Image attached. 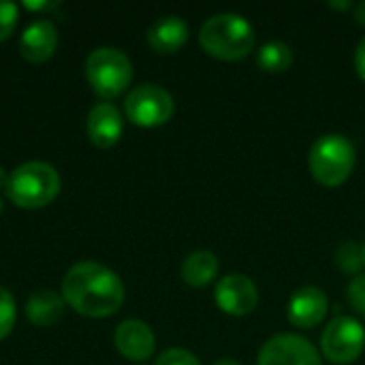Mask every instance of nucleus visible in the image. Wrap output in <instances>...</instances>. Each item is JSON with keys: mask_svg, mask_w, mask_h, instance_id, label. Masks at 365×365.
<instances>
[{"mask_svg": "<svg viewBox=\"0 0 365 365\" xmlns=\"http://www.w3.org/2000/svg\"><path fill=\"white\" fill-rule=\"evenodd\" d=\"M124 297L126 291L120 276L101 263H75L62 278L64 304L88 319L115 314L122 308Z\"/></svg>", "mask_w": 365, "mask_h": 365, "instance_id": "obj_1", "label": "nucleus"}, {"mask_svg": "<svg viewBox=\"0 0 365 365\" xmlns=\"http://www.w3.org/2000/svg\"><path fill=\"white\" fill-rule=\"evenodd\" d=\"M199 43L212 58L225 62L244 60L257 43L252 24L240 13L212 15L199 30Z\"/></svg>", "mask_w": 365, "mask_h": 365, "instance_id": "obj_2", "label": "nucleus"}, {"mask_svg": "<svg viewBox=\"0 0 365 365\" xmlns=\"http://www.w3.org/2000/svg\"><path fill=\"white\" fill-rule=\"evenodd\" d=\"M357 163L355 145L349 137L340 133H329L319 137L308 154V167L310 175L325 188H338L342 186Z\"/></svg>", "mask_w": 365, "mask_h": 365, "instance_id": "obj_3", "label": "nucleus"}, {"mask_svg": "<svg viewBox=\"0 0 365 365\" xmlns=\"http://www.w3.org/2000/svg\"><path fill=\"white\" fill-rule=\"evenodd\" d=\"M60 192V175L47 163H24L19 165L6 186V197L21 210H41L49 205Z\"/></svg>", "mask_w": 365, "mask_h": 365, "instance_id": "obj_4", "label": "nucleus"}, {"mask_svg": "<svg viewBox=\"0 0 365 365\" xmlns=\"http://www.w3.org/2000/svg\"><path fill=\"white\" fill-rule=\"evenodd\" d=\"M86 77L101 98L120 96L133 81V64L128 56L115 47H98L86 60Z\"/></svg>", "mask_w": 365, "mask_h": 365, "instance_id": "obj_5", "label": "nucleus"}, {"mask_svg": "<svg viewBox=\"0 0 365 365\" xmlns=\"http://www.w3.org/2000/svg\"><path fill=\"white\" fill-rule=\"evenodd\" d=\"M175 111V103L169 90L156 83L137 86L126 94L124 113L126 118L141 128H156L171 120Z\"/></svg>", "mask_w": 365, "mask_h": 365, "instance_id": "obj_6", "label": "nucleus"}, {"mask_svg": "<svg viewBox=\"0 0 365 365\" xmlns=\"http://www.w3.org/2000/svg\"><path fill=\"white\" fill-rule=\"evenodd\" d=\"M325 359L336 365L357 361L365 351V327L355 317H336L321 336Z\"/></svg>", "mask_w": 365, "mask_h": 365, "instance_id": "obj_7", "label": "nucleus"}, {"mask_svg": "<svg viewBox=\"0 0 365 365\" xmlns=\"http://www.w3.org/2000/svg\"><path fill=\"white\" fill-rule=\"evenodd\" d=\"M257 365H323L314 344L297 334H278L269 338L257 357Z\"/></svg>", "mask_w": 365, "mask_h": 365, "instance_id": "obj_8", "label": "nucleus"}, {"mask_svg": "<svg viewBox=\"0 0 365 365\" xmlns=\"http://www.w3.org/2000/svg\"><path fill=\"white\" fill-rule=\"evenodd\" d=\"M214 302L229 317H246L259 306V291L248 276L227 274L214 289Z\"/></svg>", "mask_w": 365, "mask_h": 365, "instance_id": "obj_9", "label": "nucleus"}, {"mask_svg": "<svg viewBox=\"0 0 365 365\" xmlns=\"http://www.w3.org/2000/svg\"><path fill=\"white\" fill-rule=\"evenodd\" d=\"M327 312H329V299L319 287L297 289L287 306V317L291 325L299 329H314L325 321Z\"/></svg>", "mask_w": 365, "mask_h": 365, "instance_id": "obj_10", "label": "nucleus"}, {"mask_svg": "<svg viewBox=\"0 0 365 365\" xmlns=\"http://www.w3.org/2000/svg\"><path fill=\"white\" fill-rule=\"evenodd\" d=\"M113 342L118 353L135 364H143L145 359H150L154 355L156 349V338L154 331L137 319H126L118 325L115 334H113Z\"/></svg>", "mask_w": 365, "mask_h": 365, "instance_id": "obj_11", "label": "nucleus"}, {"mask_svg": "<svg viewBox=\"0 0 365 365\" xmlns=\"http://www.w3.org/2000/svg\"><path fill=\"white\" fill-rule=\"evenodd\" d=\"M86 130H88L90 141L96 148H101V150L113 148L120 141L122 130H124V120H122L120 109L111 103L94 105L88 113Z\"/></svg>", "mask_w": 365, "mask_h": 365, "instance_id": "obj_12", "label": "nucleus"}, {"mask_svg": "<svg viewBox=\"0 0 365 365\" xmlns=\"http://www.w3.org/2000/svg\"><path fill=\"white\" fill-rule=\"evenodd\" d=\"M56 47H58V30L49 19L32 21L19 36V53L32 64L47 62L56 53Z\"/></svg>", "mask_w": 365, "mask_h": 365, "instance_id": "obj_13", "label": "nucleus"}, {"mask_svg": "<svg viewBox=\"0 0 365 365\" xmlns=\"http://www.w3.org/2000/svg\"><path fill=\"white\" fill-rule=\"evenodd\" d=\"M190 36V28L188 24L178 17V15H167L156 19L150 30H148V45L156 51V53H175L180 51L186 41Z\"/></svg>", "mask_w": 365, "mask_h": 365, "instance_id": "obj_14", "label": "nucleus"}, {"mask_svg": "<svg viewBox=\"0 0 365 365\" xmlns=\"http://www.w3.org/2000/svg\"><path fill=\"white\" fill-rule=\"evenodd\" d=\"M64 317V299L47 289H38L26 302V319L36 327H53Z\"/></svg>", "mask_w": 365, "mask_h": 365, "instance_id": "obj_15", "label": "nucleus"}, {"mask_svg": "<svg viewBox=\"0 0 365 365\" xmlns=\"http://www.w3.org/2000/svg\"><path fill=\"white\" fill-rule=\"evenodd\" d=\"M218 257L210 250H195L182 263V280L192 289H205L218 276Z\"/></svg>", "mask_w": 365, "mask_h": 365, "instance_id": "obj_16", "label": "nucleus"}, {"mask_svg": "<svg viewBox=\"0 0 365 365\" xmlns=\"http://www.w3.org/2000/svg\"><path fill=\"white\" fill-rule=\"evenodd\" d=\"M293 49L284 41H267L257 51V64L267 73H287L293 66Z\"/></svg>", "mask_w": 365, "mask_h": 365, "instance_id": "obj_17", "label": "nucleus"}, {"mask_svg": "<svg viewBox=\"0 0 365 365\" xmlns=\"http://www.w3.org/2000/svg\"><path fill=\"white\" fill-rule=\"evenodd\" d=\"M336 263L344 274L357 276L364 269V257H361V246L355 242H344L338 252H336Z\"/></svg>", "mask_w": 365, "mask_h": 365, "instance_id": "obj_18", "label": "nucleus"}, {"mask_svg": "<svg viewBox=\"0 0 365 365\" xmlns=\"http://www.w3.org/2000/svg\"><path fill=\"white\" fill-rule=\"evenodd\" d=\"M15 317H17L15 299H13V295L4 287H0V342L4 338H9V334L13 331Z\"/></svg>", "mask_w": 365, "mask_h": 365, "instance_id": "obj_19", "label": "nucleus"}, {"mask_svg": "<svg viewBox=\"0 0 365 365\" xmlns=\"http://www.w3.org/2000/svg\"><path fill=\"white\" fill-rule=\"evenodd\" d=\"M17 19H19V9H17V4L6 2V0H0V43L6 41V38L15 32Z\"/></svg>", "mask_w": 365, "mask_h": 365, "instance_id": "obj_20", "label": "nucleus"}, {"mask_svg": "<svg viewBox=\"0 0 365 365\" xmlns=\"http://www.w3.org/2000/svg\"><path fill=\"white\" fill-rule=\"evenodd\" d=\"M346 297H349L351 306L355 308V312L365 317V274H357L351 278V282L346 287Z\"/></svg>", "mask_w": 365, "mask_h": 365, "instance_id": "obj_21", "label": "nucleus"}, {"mask_svg": "<svg viewBox=\"0 0 365 365\" xmlns=\"http://www.w3.org/2000/svg\"><path fill=\"white\" fill-rule=\"evenodd\" d=\"M154 365H201V361L184 349H169L160 353V357Z\"/></svg>", "mask_w": 365, "mask_h": 365, "instance_id": "obj_22", "label": "nucleus"}, {"mask_svg": "<svg viewBox=\"0 0 365 365\" xmlns=\"http://www.w3.org/2000/svg\"><path fill=\"white\" fill-rule=\"evenodd\" d=\"M355 68H357V75L365 81V36L355 49Z\"/></svg>", "mask_w": 365, "mask_h": 365, "instance_id": "obj_23", "label": "nucleus"}, {"mask_svg": "<svg viewBox=\"0 0 365 365\" xmlns=\"http://www.w3.org/2000/svg\"><path fill=\"white\" fill-rule=\"evenodd\" d=\"M24 6L28 11H51L56 6V2H30V0H26Z\"/></svg>", "mask_w": 365, "mask_h": 365, "instance_id": "obj_24", "label": "nucleus"}, {"mask_svg": "<svg viewBox=\"0 0 365 365\" xmlns=\"http://www.w3.org/2000/svg\"><path fill=\"white\" fill-rule=\"evenodd\" d=\"M327 6H329V9H338V11H351V9H353V2H351V0H344V2H334V0H329Z\"/></svg>", "mask_w": 365, "mask_h": 365, "instance_id": "obj_25", "label": "nucleus"}, {"mask_svg": "<svg viewBox=\"0 0 365 365\" xmlns=\"http://www.w3.org/2000/svg\"><path fill=\"white\" fill-rule=\"evenodd\" d=\"M355 19H357V24L365 26V0L355 6Z\"/></svg>", "mask_w": 365, "mask_h": 365, "instance_id": "obj_26", "label": "nucleus"}, {"mask_svg": "<svg viewBox=\"0 0 365 365\" xmlns=\"http://www.w3.org/2000/svg\"><path fill=\"white\" fill-rule=\"evenodd\" d=\"M9 178H11V173H6V171L0 167V188H4V190H6V186H9Z\"/></svg>", "mask_w": 365, "mask_h": 365, "instance_id": "obj_27", "label": "nucleus"}, {"mask_svg": "<svg viewBox=\"0 0 365 365\" xmlns=\"http://www.w3.org/2000/svg\"><path fill=\"white\" fill-rule=\"evenodd\" d=\"M214 365H240L235 359H229V357H225V359H218Z\"/></svg>", "mask_w": 365, "mask_h": 365, "instance_id": "obj_28", "label": "nucleus"}, {"mask_svg": "<svg viewBox=\"0 0 365 365\" xmlns=\"http://www.w3.org/2000/svg\"><path fill=\"white\" fill-rule=\"evenodd\" d=\"M361 257H364V267H365V244L361 246Z\"/></svg>", "mask_w": 365, "mask_h": 365, "instance_id": "obj_29", "label": "nucleus"}, {"mask_svg": "<svg viewBox=\"0 0 365 365\" xmlns=\"http://www.w3.org/2000/svg\"><path fill=\"white\" fill-rule=\"evenodd\" d=\"M0 212H2V201H0Z\"/></svg>", "mask_w": 365, "mask_h": 365, "instance_id": "obj_30", "label": "nucleus"}, {"mask_svg": "<svg viewBox=\"0 0 365 365\" xmlns=\"http://www.w3.org/2000/svg\"><path fill=\"white\" fill-rule=\"evenodd\" d=\"M139 365H145V364H139Z\"/></svg>", "mask_w": 365, "mask_h": 365, "instance_id": "obj_31", "label": "nucleus"}]
</instances>
